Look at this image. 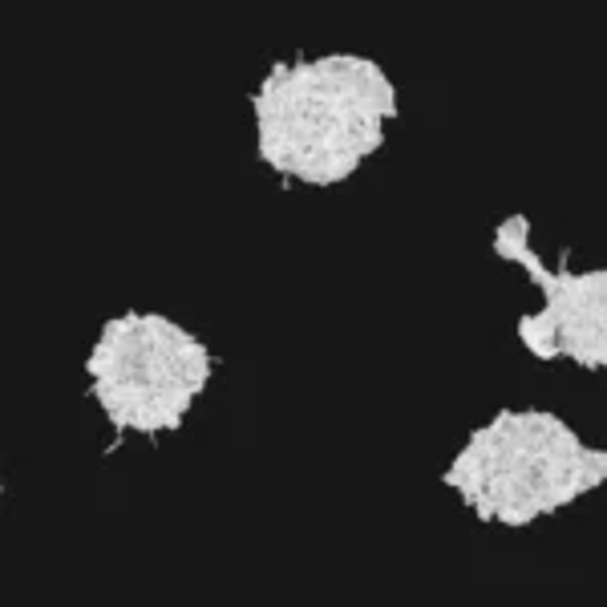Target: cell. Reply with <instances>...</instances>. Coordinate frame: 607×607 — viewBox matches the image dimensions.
Wrapping results in <instances>:
<instances>
[{
	"label": "cell",
	"mask_w": 607,
	"mask_h": 607,
	"mask_svg": "<svg viewBox=\"0 0 607 607\" xmlns=\"http://www.w3.org/2000/svg\"><path fill=\"white\" fill-rule=\"evenodd\" d=\"M526 248H531V219H526V215H511L507 223H498L495 227V255L498 260L514 263Z\"/></svg>",
	"instance_id": "2"
},
{
	"label": "cell",
	"mask_w": 607,
	"mask_h": 607,
	"mask_svg": "<svg viewBox=\"0 0 607 607\" xmlns=\"http://www.w3.org/2000/svg\"><path fill=\"white\" fill-rule=\"evenodd\" d=\"M519 341H523L538 360H559V324L547 308H538L535 317L519 320Z\"/></svg>",
	"instance_id": "1"
}]
</instances>
